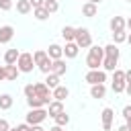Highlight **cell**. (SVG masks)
Segmentation results:
<instances>
[{"label": "cell", "instance_id": "6da1fadb", "mask_svg": "<svg viewBox=\"0 0 131 131\" xmlns=\"http://www.w3.org/2000/svg\"><path fill=\"white\" fill-rule=\"evenodd\" d=\"M102 57H104V47L90 45V51H88V57H86L88 70H98V68H102Z\"/></svg>", "mask_w": 131, "mask_h": 131}, {"label": "cell", "instance_id": "7a4b0ae2", "mask_svg": "<svg viewBox=\"0 0 131 131\" xmlns=\"http://www.w3.org/2000/svg\"><path fill=\"white\" fill-rule=\"evenodd\" d=\"M33 61H35V66H37L43 74H49V72H51V57L47 55V51L37 49V51L33 53Z\"/></svg>", "mask_w": 131, "mask_h": 131}, {"label": "cell", "instance_id": "3957f363", "mask_svg": "<svg viewBox=\"0 0 131 131\" xmlns=\"http://www.w3.org/2000/svg\"><path fill=\"white\" fill-rule=\"evenodd\" d=\"M16 68L20 74H31L33 68H35V61H33V53H20L18 59H16Z\"/></svg>", "mask_w": 131, "mask_h": 131}, {"label": "cell", "instance_id": "277c9868", "mask_svg": "<svg viewBox=\"0 0 131 131\" xmlns=\"http://www.w3.org/2000/svg\"><path fill=\"white\" fill-rule=\"evenodd\" d=\"M74 41H76V45H78L80 49H86V47L92 45V35H90L88 29L80 27V29H76V37H74Z\"/></svg>", "mask_w": 131, "mask_h": 131}, {"label": "cell", "instance_id": "5b68a950", "mask_svg": "<svg viewBox=\"0 0 131 131\" xmlns=\"http://www.w3.org/2000/svg\"><path fill=\"white\" fill-rule=\"evenodd\" d=\"M47 119V111L41 106V108H31L27 113V123L29 125H41L43 121Z\"/></svg>", "mask_w": 131, "mask_h": 131}, {"label": "cell", "instance_id": "8992f818", "mask_svg": "<svg viewBox=\"0 0 131 131\" xmlns=\"http://www.w3.org/2000/svg\"><path fill=\"white\" fill-rule=\"evenodd\" d=\"M84 82L92 84H104L106 82V72L104 70H88V74L84 76Z\"/></svg>", "mask_w": 131, "mask_h": 131}, {"label": "cell", "instance_id": "52a82bcc", "mask_svg": "<svg viewBox=\"0 0 131 131\" xmlns=\"http://www.w3.org/2000/svg\"><path fill=\"white\" fill-rule=\"evenodd\" d=\"M113 92H125V86H127V80H125V72L123 70H115L113 72Z\"/></svg>", "mask_w": 131, "mask_h": 131}, {"label": "cell", "instance_id": "ba28073f", "mask_svg": "<svg viewBox=\"0 0 131 131\" xmlns=\"http://www.w3.org/2000/svg\"><path fill=\"white\" fill-rule=\"evenodd\" d=\"M66 72H68V66H66V61H63V57H61V59H51V74L63 76Z\"/></svg>", "mask_w": 131, "mask_h": 131}, {"label": "cell", "instance_id": "9c48e42d", "mask_svg": "<svg viewBox=\"0 0 131 131\" xmlns=\"http://www.w3.org/2000/svg\"><path fill=\"white\" fill-rule=\"evenodd\" d=\"M51 96H53V100L63 102V100L70 96V90H68L66 86H55V88H53V92H51Z\"/></svg>", "mask_w": 131, "mask_h": 131}, {"label": "cell", "instance_id": "30bf717a", "mask_svg": "<svg viewBox=\"0 0 131 131\" xmlns=\"http://www.w3.org/2000/svg\"><path fill=\"white\" fill-rule=\"evenodd\" d=\"M113 117H115L113 108H104V111H102V129H104V131H111V127H113Z\"/></svg>", "mask_w": 131, "mask_h": 131}, {"label": "cell", "instance_id": "8fae6325", "mask_svg": "<svg viewBox=\"0 0 131 131\" xmlns=\"http://www.w3.org/2000/svg\"><path fill=\"white\" fill-rule=\"evenodd\" d=\"M78 51H80V47L76 45V41H68L66 47H63V55L70 57V59H74V57L78 55Z\"/></svg>", "mask_w": 131, "mask_h": 131}, {"label": "cell", "instance_id": "7c38bea8", "mask_svg": "<svg viewBox=\"0 0 131 131\" xmlns=\"http://www.w3.org/2000/svg\"><path fill=\"white\" fill-rule=\"evenodd\" d=\"M12 37H14V29H12L10 25L0 27V43H8Z\"/></svg>", "mask_w": 131, "mask_h": 131}, {"label": "cell", "instance_id": "4fadbf2b", "mask_svg": "<svg viewBox=\"0 0 131 131\" xmlns=\"http://www.w3.org/2000/svg\"><path fill=\"white\" fill-rule=\"evenodd\" d=\"M47 55H49L51 59H61V57H63V47H61V45H57V43H53V45H49Z\"/></svg>", "mask_w": 131, "mask_h": 131}, {"label": "cell", "instance_id": "5bb4252c", "mask_svg": "<svg viewBox=\"0 0 131 131\" xmlns=\"http://www.w3.org/2000/svg\"><path fill=\"white\" fill-rule=\"evenodd\" d=\"M106 94V86L104 84H92L90 86V96L92 98H104Z\"/></svg>", "mask_w": 131, "mask_h": 131}, {"label": "cell", "instance_id": "9a60e30c", "mask_svg": "<svg viewBox=\"0 0 131 131\" xmlns=\"http://www.w3.org/2000/svg\"><path fill=\"white\" fill-rule=\"evenodd\" d=\"M63 111V102H59V100H51L49 104H47V115L49 117H55V115H59Z\"/></svg>", "mask_w": 131, "mask_h": 131}, {"label": "cell", "instance_id": "2e32d148", "mask_svg": "<svg viewBox=\"0 0 131 131\" xmlns=\"http://www.w3.org/2000/svg\"><path fill=\"white\" fill-rule=\"evenodd\" d=\"M125 18L123 16H113L111 18V31L115 33V31H125Z\"/></svg>", "mask_w": 131, "mask_h": 131}, {"label": "cell", "instance_id": "e0dca14e", "mask_svg": "<svg viewBox=\"0 0 131 131\" xmlns=\"http://www.w3.org/2000/svg\"><path fill=\"white\" fill-rule=\"evenodd\" d=\"M18 55H20V51H18V49H8V51L4 53V63H6V66H10V63H16Z\"/></svg>", "mask_w": 131, "mask_h": 131}, {"label": "cell", "instance_id": "ac0fdd59", "mask_svg": "<svg viewBox=\"0 0 131 131\" xmlns=\"http://www.w3.org/2000/svg\"><path fill=\"white\" fill-rule=\"evenodd\" d=\"M82 14L88 16V18L96 16V4H92V2H84V4H82Z\"/></svg>", "mask_w": 131, "mask_h": 131}, {"label": "cell", "instance_id": "d6986e66", "mask_svg": "<svg viewBox=\"0 0 131 131\" xmlns=\"http://www.w3.org/2000/svg\"><path fill=\"white\" fill-rule=\"evenodd\" d=\"M104 57L119 59V47H117V43H108V45L104 47Z\"/></svg>", "mask_w": 131, "mask_h": 131}, {"label": "cell", "instance_id": "ffe728a7", "mask_svg": "<svg viewBox=\"0 0 131 131\" xmlns=\"http://www.w3.org/2000/svg\"><path fill=\"white\" fill-rule=\"evenodd\" d=\"M18 68H16V63H10V66H6V80H10V82H14L16 78H18Z\"/></svg>", "mask_w": 131, "mask_h": 131}, {"label": "cell", "instance_id": "44dd1931", "mask_svg": "<svg viewBox=\"0 0 131 131\" xmlns=\"http://www.w3.org/2000/svg\"><path fill=\"white\" fill-rule=\"evenodd\" d=\"M16 10H18L20 14H29V12L33 10V6H31L29 0H16Z\"/></svg>", "mask_w": 131, "mask_h": 131}, {"label": "cell", "instance_id": "7402d4cb", "mask_svg": "<svg viewBox=\"0 0 131 131\" xmlns=\"http://www.w3.org/2000/svg\"><path fill=\"white\" fill-rule=\"evenodd\" d=\"M33 14L37 20H47L49 18V12L45 10V6H39V8H33Z\"/></svg>", "mask_w": 131, "mask_h": 131}, {"label": "cell", "instance_id": "603a6c76", "mask_svg": "<svg viewBox=\"0 0 131 131\" xmlns=\"http://www.w3.org/2000/svg\"><path fill=\"white\" fill-rule=\"evenodd\" d=\"M61 37L66 39V43H68V41H74L76 29H74V27H63V29H61Z\"/></svg>", "mask_w": 131, "mask_h": 131}, {"label": "cell", "instance_id": "cb8c5ba5", "mask_svg": "<svg viewBox=\"0 0 131 131\" xmlns=\"http://www.w3.org/2000/svg\"><path fill=\"white\" fill-rule=\"evenodd\" d=\"M53 119H55V125H59V127H66V125L70 123V115H66V111H61V113L55 115Z\"/></svg>", "mask_w": 131, "mask_h": 131}, {"label": "cell", "instance_id": "d4e9b609", "mask_svg": "<svg viewBox=\"0 0 131 131\" xmlns=\"http://www.w3.org/2000/svg\"><path fill=\"white\" fill-rule=\"evenodd\" d=\"M10 106H12V96L10 94H0V108L8 111Z\"/></svg>", "mask_w": 131, "mask_h": 131}, {"label": "cell", "instance_id": "484cf974", "mask_svg": "<svg viewBox=\"0 0 131 131\" xmlns=\"http://www.w3.org/2000/svg\"><path fill=\"white\" fill-rule=\"evenodd\" d=\"M45 84L53 90L55 86H59V76H55V74H51V72H49V74H47V78H45Z\"/></svg>", "mask_w": 131, "mask_h": 131}, {"label": "cell", "instance_id": "4316f807", "mask_svg": "<svg viewBox=\"0 0 131 131\" xmlns=\"http://www.w3.org/2000/svg\"><path fill=\"white\" fill-rule=\"evenodd\" d=\"M45 10L49 12V14H53V12H57L59 10V4H57V0H45Z\"/></svg>", "mask_w": 131, "mask_h": 131}, {"label": "cell", "instance_id": "83f0119b", "mask_svg": "<svg viewBox=\"0 0 131 131\" xmlns=\"http://www.w3.org/2000/svg\"><path fill=\"white\" fill-rule=\"evenodd\" d=\"M27 104H29L31 108H41V106H45L43 100H41L39 96H31V98H27Z\"/></svg>", "mask_w": 131, "mask_h": 131}, {"label": "cell", "instance_id": "f1b7e54d", "mask_svg": "<svg viewBox=\"0 0 131 131\" xmlns=\"http://www.w3.org/2000/svg\"><path fill=\"white\" fill-rule=\"evenodd\" d=\"M113 39H115V43H123V41H127V33L125 31H115Z\"/></svg>", "mask_w": 131, "mask_h": 131}, {"label": "cell", "instance_id": "f546056e", "mask_svg": "<svg viewBox=\"0 0 131 131\" xmlns=\"http://www.w3.org/2000/svg\"><path fill=\"white\" fill-rule=\"evenodd\" d=\"M123 117H125V125L131 129V104H127V106L123 108Z\"/></svg>", "mask_w": 131, "mask_h": 131}, {"label": "cell", "instance_id": "4dcf8cb0", "mask_svg": "<svg viewBox=\"0 0 131 131\" xmlns=\"http://www.w3.org/2000/svg\"><path fill=\"white\" fill-rule=\"evenodd\" d=\"M25 96H27V98L35 96V86H33V84H27V86H25Z\"/></svg>", "mask_w": 131, "mask_h": 131}, {"label": "cell", "instance_id": "1f68e13d", "mask_svg": "<svg viewBox=\"0 0 131 131\" xmlns=\"http://www.w3.org/2000/svg\"><path fill=\"white\" fill-rule=\"evenodd\" d=\"M12 8V0H0V10H10Z\"/></svg>", "mask_w": 131, "mask_h": 131}, {"label": "cell", "instance_id": "d6a6232c", "mask_svg": "<svg viewBox=\"0 0 131 131\" xmlns=\"http://www.w3.org/2000/svg\"><path fill=\"white\" fill-rule=\"evenodd\" d=\"M14 129H16V131H29V129H31V125H29V123H20V125H16Z\"/></svg>", "mask_w": 131, "mask_h": 131}, {"label": "cell", "instance_id": "836d02e7", "mask_svg": "<svg viewBox=\"0 0 131 131\" xmlns=\"http://www.w3.org/2000/svg\"><path fill=\"white\" fill-rule=\"evenodd\" d=\"M8 129H10L8 121H6V119H0V131H8Z\"/></svg>", "mask_w": 131, "mask_h": 131}, {"label": "cell", "instance_id": "e575fe53", "mask_svg": "<svg viewBox=\"0 0 131 131\" xmlns=\"http://www.w3.org/2000/svg\"><path fill=\"white\" fill-rule=\"evenodd\" d=\"M29 2H31V6H33V8H39V6H43V4H45V0H29Z\"/></svg>", "mask_w": 131, "mask_h": 131}, {"label": "cell", "instance_id": "d590c367", "mask_svg": "<svg viewBox=\"0 0 131 131\" xmlns=\"http://www.w3.org/2000/svg\"><path fill=\"white\" fill-rule=\"evenodd\" d=\"M6 80V66H0V82Z\"/></svg>", "mask_w": 131, "mask_h": 131}, {"label": "cell", "instance_id": "8d00e7d4", "mask_svg": "<svg viewBox=\"0 0 131 131\" xmlns=\"http://www.w3.org/2000/svg\"><path fill=\"white\" fill-rule=\"evenodd\" d=\"M29 131H43V127H41V125H31Z\"/></svg>", "mask_w": 131, "mask_h": 131}, {"label": "cell", "instance_id": "74e56055", "mask_svg": "<svg viewBox=\"0 0 131 131\" xmlns=\"http://www.w3.org/2000/svg\"><path fill=\"white\" fill-rule=\"evenodd\" d=\"M125 80H127V82H131V70H127V72H125Z\"/></svg>", "mask_w": 131, "mask_h": 131}, {"label": "cell", "instance_id": "f35d334b", "mask_svg": "<svg viewBox=\"0 0 131 131\" xmlns=\"http://www.w3.org/2000/svg\"><path fill=\"white\" fill-rule=\"evenodd\" d=\"M125 92L131 96V82H127V86H125Z\"/></svg>", "mask_w": 131, "mask_h": 131}, {"label": "cell", "instance_id": "ab89813d", "mask_svg": "<svg viewBox=\"0 0 131 131\" xmlns=\"http://www.w3.org/2000/svg\"><path fill=\"white\" fill-rule=\"evenodd\" d=\"M117 131H131V129H129V127H127V125H121V127H119V129H117Z\"/></svg>", "mask_w": 131, "mask_h": 131}, {"label": "cell", "instance_id": "60d3db41", "mask_svg": "<svg viewBox=\"0 0 131 131\" xmlns=\"http://www.w3.org/2000/svg\"><path fill=\"white\" fill-rule=\"evenodd\" d=\"M49 131H61V127H59V125H53V127H51Z\"/></svg>", "mask_w": 131, "mask_h": 131}, {"label": "cell", "instance_id": "b9f144b4", "mask_svg": "<svg viewBox=\"0 0 131 131\" xmlns=\"http://www.w3.org/2000/svg\"><path fill=\"white\" fill-rule=\"evenodd\" d=\"M125 27H127V29H129V31H131V18H129V20H127V23H125Z\"/></svg>", "mask_w": 131, "mask_h": 131}, {"label": "cell", "instance_id": "7bdbcfd3", "mask_svg": "<svg viewBox=\"0 0 131 131\" xmlns=\"http://www.w3.org/2000/svg\"><path fill=\"white\" fill-rule=\"evenodd\" d=\"M88 2H92V4H100L102 0H88Z\"/></svg>", "mask_w": 131, "mask_h": 131}, {"label": "cell", "instance_id": "ee69618b", "mask_svg": "<svg viewBox=\"0 0 131 131\" xmlns=\"http://www.w3.org/2000/svg\"><path fill=\"white\" fill-rule=\"evenodd\" d=\"M127 43H129V45H131V33H129V35H127Z\"/></svg>", "mask_w": 131, "mask_h": 131}, {"label": "cell", "instance_id": "f6af8a7d", "mask_svg": "<svg viewBox=\"0 0 131 131\" xmlns=\"http://www.w3.org/2000/svg\"><path fill=\"white\" fill-rule=\"evenodd\" d=\"M8 131H16V129H14V127H10V129H8Z\"/></svg>", "mask_w": 131, "mask_h": 131}, {"label": "cell", "instance_id": "bcb514c9", "mask_svg": "<svg viewBox=\"0 0 131 131\" xmlns=\"http://www.w3.org/2000/svg\"><path fill=\"white\" fill-rule=\"evenodd\" d=\"M125 2H131V0H125Z\"/></svg>", "mask_w": 131, "mask_h": 131}]
</instances>
